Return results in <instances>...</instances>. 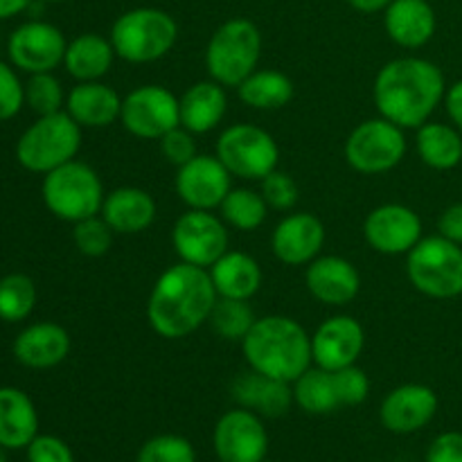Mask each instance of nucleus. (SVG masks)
Returning a JSON list of instances; mask_svg holds the SVG:
<instances>
[{
	"label": "nucleus",
	"instance_id": "f257e3e1",
	"mask_svg": "<svg viewBox=\"0 0 462 462\" xmlns=\"http://www.w3.org/2000/svg\"><path fill=\"white\" fill-rule=\"evenodd\" d=\"M445 95V72L429 59H393L374 77L373 97L379 116L402 129H420L431 120Z\"/></svg>",
	"mask_w": 462,
	"mask_h": 462
},
{
	"label": "nucleus",
	"instance_id": "f03ea898",
	"mask_svg": "<svg viewBox=\"0 0 462 462\" xmlns=\"http://www.w3.org/2000/svg\"><path fill=\"white\" fill-rule=\"evenodd\" d=\"M210 271L179 262L158 275L147 302V320L162 338H185L210 320L217 302Z\"/></svg>",
	"mask_w": 462,
	"mask_h": 462
},
{
	"label": "nucleus",
	"instance_id": "7ed1b4c3",
	"mask_svg": "<svg viewBox=\"0 0 462 462\" xmlns=\"http://www.w3.org/2000/svg\"><path fill=\"white\" fill-rule=\"evenodd\" d=\"M242 352L253 370L293 383L311 368V337L289 316H262L244 337Z\"/></svg>",
	"mask_w": 462,
	"mask_h": 462
},
{
	"label": "nucleus",
	"instance_id": "20e7f679",
	"mask_svg": "<svg viewBox=\"0 0 462 462\" xmlns=\"http://www.w3.org/2000/svg\"><path fill=\"white\" fill-rule=\"evenodd\" d=\"M262 57L260 27L251 18H230L221 23L206 48V70L210 79L226 88H237L257 70Z\"/></svg>",
	"mask_w": 462,
	"mask_h": 462
},
{
	"label": "nucleus",
	"instance_id": "39448f33",
	"mask_svg": "<svg viewBox=\"0 0 462 462\" xmlns=\"http://www.w3.org/2000/svg\"><path fill=\"white\" fill-rule=\"evenodd\" d=\"M113 50L129 63H152L165 57L179 39V23L158 7H135L116 18Z\"/></svg>",
	"mask_w": 462,
	"mask_h": 462
},
{
	"label": "nucleus",
	"instance_id": "423d86ee",
	"mask_svg": "<svg viewBox=\"0 0 462 462\" xmlns=\"http://www.w3.org/2000/svg\"><path fill=\"white\" fill-rule=\"evenodd\" d=\"M43 203L57 219L77 224L102 212L104 185L97 171L79 161H70L48 171L41 185Z\"/></svg>",
	"mask_w": 462,
	"mask_h": 462
},
{
	"label": "nucleus",
	"instance_id": "0eeeda50",
	"mask_svg": "<svg viewBox=\"0 0 462 462\" xmlns=\"http://www.w3.org/2000/svg\"><path fill=\"white\" fill-rule=\"evenodd\" d=\"M81 147V126L66 111L39 116L16 143V161L34 174H48L75 161Z\"/></svg>",
	"mask_w": 462,
	"mask_h": 462
},
{
	"label": "nucleus",
	"instance_id": "6e6552de",
	"mask_svg": "<svg viewBox=\"0 0 462 462\" xmlns=\"http://www.w3.org/2000/svg\"><path fill=\"white\" fill-rule=\"evenodd\" d=\"M406 275L420 293L436 300L462 296V246L442 237H422L406 255Z\"/></svg>",
	"mask_w": 462,
	"mask_h": 462
},
{
	"label": "nucleus",
	"instance_id": "1a4fd4ad",
	"mask_svg": "<svg viewBox=\"0 0 462 462\" xmlns=\"http://www.w3.org/2000/svg\"><path fill=\"white\" fill-rule=\"evenodd\" d=\"M217 158L237 179L262 180L278 170L280 147L266 129L239 122L221 131L217 140Z\"/></svg>",
	"mask_w": 462,
	"mask_h": 462
},
{
	"label": "nucleus",
	"instance_id": "9d476101",
	"mask_svg": "<svg viewBox=\"0 0 462 462\" xmlns=\"http://www.w3.org/2000/svg\"><path fill=\"white\" fill-rule=\"evenodd\" d=\"M406 156L404 129L386 117H373L352 129L346 140V158L359 174H386Z\"/></svg>",
	"mask_w": 462,
	"mask_h": 462
},
{
	"label": "nucleus",
	"instance_id": "9b49d317",
	"mask_svg": "<svg viewBox=\"0 0 462 462\" xmlns=\"http://www.w3.org/2000/svg\"><path fill=\"white\" fill-rule=\"evenodd\" d=\"M120 122L135 138L161 140L180 125L179 97L165 86H140L122 97Z\"/></svg>",
	"mask_w": 462,
	"mask_h": 462
},
{
	"label": "nucleus",
	"instance_id": "f8f14e48",
	"mask_svg": "<svg viewBox=\"0 0 462 462\" xmlns=\"http://www.w3.org/2000/svg\"><path fill=\"white\" fill-rule=\"evenodd\" d=\"M230 237L226 221L212 215V210H192L176 219L171 228V246L180 262L210 269L228 248Z\"/></svg>",
	"mask_w": 462,
	"mask_h": 462
},
{
	"label": "nucleus",
	"instance_id": "ddd939ff",
	"mask_svg": "<svg viewBox=\"0 0 462 462\" xmlns=\"http://www.w3.org/2000/svg\"><path fill=\"white\" fill-rule=\"evenodd\" d=\"M68 41L52 23L30 21L18 25L7 41V54L14 68L36 75L52 72L66 57Z\"/></svg>",
	"mask_w": 462,
	"mask_h": 462
},
{
	"label": "nucleus",
	"instance_id": "4468645a",
	"mask_svg": "<svg viewBox=\"0 0 462 462\" xmlns=\"http://www.w3.org/2000/svg\"><path fill=\"white\" fill-rule=\"evenodd\" d=\"M212 445L221 462H264L269 454V433L260 415L239 406L221 415Z\"/></svg>",
	"mask_w": 462,
	"mask_h": 462
},
{
	"label": "nucleus",
	"instance_id": "2eb2a0df",
	"mask_svg": "<svg viewBox=\"0 0 462 462\" xmlns=\"http://www.w3.org/2000/svg\"><path fill=\"white\" fill-rule=\"evenodd\" d=\"M174 188L180 201L192 210H215L233 189V174L217 156L197 153L179 167Z\"/></svg>",
	"mask_w": 462,
	"mask_h": 462
},
{
	"label": "nucleus",
	"instance_id": "dca6fc26",
	"mask_svg": "<svg viewBox=\"0 0 462 462\" xmlns=\"http://www.w3.org/2000/svg\"><path fill=\"white\" fill-rule=\"evenodd\" d=\"M364 237L373 251L382 255H409L422 239V219L402 203H383L374 208L364 224Z\"/></svg>",
	"mask_w": 462,
	"mask_h": 462
},
{
	"label": "nucleus",
	"instance_id": "f3484780",
	"mask_svg": "<svg viewBox=\"0 0 462 462\" xmlns=\"http://www.w3.org/2000/svg\"><path fill=\"white\" fill-rule=\"evenodd\" d=\"M365 346V332L352 316H332L311 337V356L319 368L341 370L355 365Z\"/></svg>",
	"mask_w": 462,
	"mask_h": 462
},
{
	"label": "nucleus",
	"instance_id": "a211bd4d",
	"mask_svg": "<svg viewBox=\"0 0 462 462\" xmlns=\"http://www.w3.org/2000/svg\"><path fill=\"white\" fill-rule=\"evenodd\" d=\"M325 246V226L311 212L287 215L271 235L273 255L287 266H305L320 255Z\"/></svg>",
	"mask_w": 462,
	"mask_h": 462
},
{
	"label": "nucleus",
	"instance_id": "6ab92c4d",
	"mask_svg": "<svg viewBox=\"0 0 462 462\" xmlns=\"http://www.w3.org/2000/svg\"><path fill=\"white\" fill-rule=\"evenodd\" d=\"M438 413V395L424 383H404L388 393L379 409L382 424L391 433H415Z\"/></svg>",
	"mask_w": 462,
	"mask_h": 462
},
{
	"label": "nucleus",
	"instance_id": "aec40b11",
	"mask_svg": "<svg viewBox=\"0 0 462 462\" xmlns=\"http://www.w3.org/2000/svg\"><path fill=\"white\" fill-rule=\"evenodd\" d=\"M307 289L323 305H350L361 289V275L350 260L338 255H319L307 264Z\"/></svg>",
	"mask_w": 462,
	"mask_h": 462
},
{
	"label": "nucleus",
	"instance_id": "412c9836",
	"mask_svg": "<svg viewBox=\"0 0 462 462\" xmlns=\"http://www.w3.org/2000/svg\"><path fill=\"white\" fill-rule=\"evenodd\" d=\"M70 334L59 323H34L23 329L14 341V356L32 370H48L63 364L70 355Z\"/></svg>",
	"mask_w": 462,
	"mask_h": 462
},
{
	"label": "nucleus",
	"instance_id": "4be33fe9",
	"mask_svg": "<svg viewBox=\"0 0 462 462\" xmlns=\"http://www.w3.org/2000/svg\"><path fill=\"white\" fill-rule=\"evenodd\" d=\"M66 113L81 129H104L120 120L122 97L102 79L77 81L66 97Z\"/></svg>",
	"mask_w": 462,
	"mask_h": 462
},
{
	"label": "nucleus",
	"instance_id": "5701e85b",
	"mask_svg": "<svg viewBox=\"0 0 462 462\" xmlns=\"http://www.w3.org/2000/svg\"><path fill=\"white\" fill-rule=\"evenodd\" d=\"M383 27L400 48H422L436 34V12L427 0H393L383 12Z\"/></svg>",
	"mask_w": 462,
	"mask_h": 462
},
{
	"label": "nucleus",
	"instance_id": "b1692460",
	"mask_svg": "<svg viewBox=\"0 0 462 462\" xmlns=\"http://www.w3.org/2000/svg\"><path fill=\"white\" fill-rule=\"evenodd\" d=\"M156 201L147 189L126 185L106 194L99 215L111 226L113 233L138 235L156 221Z\"/></svg>",
	"mask_w": 462,
	"mask_h": 462
},
{
	"label": "nucleus",
	"instance_id": "393cba45",
	"mask_svg": "<svg viewBox=\"0 0 462 462\" xmlns=\"http://www.w3.org/2000/svg\"><path fill=\"white\" fill-rule=\"evenodd\" d=\"M179 111L180 126L192 131L194 135L210 134L221 125L226 111H228L226 86L217 84L215 79L197 81L180 95Z\"/></svg>",
	"mask_w": 462,
	"mask_h": 462
},
{
	"label": "nucleus",
	"instance_id": "a878e982",
	"mask_svg": "<svg viewBox=\"0 0 462 462\" xmlns=\"http://www.w3.org/2000/svg\"><path fill=\"white\" fill-rule=\"evenodd\" d=\"M233 397L242 409L264 415V418H280L291 406L293 388H289L287 382H280L251 368L233 382Z\"/></svg>",
	"mask_w": 462,
	"mask_h": 462
},
{
	"label": "nucleus",
	"instance_id": "bb28decb",
	"mask_svg": "<svg viewBox=\"0 0 462 462\" xmlns=\"http://www.w3.org/2000/svg\"><path fill=\"white\" fill-rule=\"evenodd\" d=\"M39 436V413L21 388H0V445L5 449H27Z\"/></svg>",
	"mask_w": 462,
	"mask_h": 462
},
{
	"label": "nucleus",
	"instance_id": "cd10ccee",
	"mask_svg": "<svg viewBox=\"0 0 462 462\" xmlns=\"http://www.w3.org/2000/svg\"><path fill=\"white\" fill-rule=\"evenodd\" d=\"M208 271L219 298L251 300L262 287V269L248 253L226 251Z\"/></svg>",
	"mask_w": 462,
	"mask_h": 462
},
{
	"label": "nucleus",
	"instance_id": "c85d7f7f",
	"mask_svg": "<svg viewBox=\"0 0 462 462\" xmlns=\"http://www.w3.org/2000/svg\"><path fill=\"white\" fill-rule=\"evenodd\" d=\"M116 57L117 54L113 50L111 39L95 34V32H86L68 43L63 68L77 81H99L104 75H108Z\"/></svg>",
	"mask_w": 462,
	"mask_h": 462
},
{
	"label": "nucleus",
	"instance_id": "c756f323",
	"mask_svg": "<svg viewBox=\"0 0 462 462\" xmlns=\"http://www.w3.org/2000/svg\"><path fill=\"white\" fill-rule=\"evenodd\" d=\"M420 161L438 171H449L462 162V134L445 122H424L415 135Z\"/></svg>",
	"mask_w": 462,
	"mask_h": 462
},
{
	"label": "nucleus",
	"instance_id": "7c9ffc66",
	"mask_svg": "<svg viewBox=\"0 0 462 462\" xmlns=\"http://www.w3.org/2000/svg\"><path fill=\"white\" fill-rule=\"evenodd\" d=\"M237 95L246 106L257 111H275L293 99V81L284 72L266 68L248 75L237 86Z\"/></svg>",
	"mask_w": 462,
	"mask_h": 462
},
{
	"label": "nucleus",
	"instance_id": "2f4dec72",
	"mask_svg": "<svg viewBox=\"0 0 462 462\" xmlns=\"http://www.w3.org/2000/svg\"><path fill=\"white\" fill-rule=\"evenodd\" d=\"M293 402L311 415H328L341 406L334 374L323 368H310L293 382Z\"/></svg>",
	"mask_w": 462,
	"mask_h": 462
},
{
	"label": "nucleus",
	"instance_id": "473e14b6",
	"mask_svg": "<svg viewBox=\"0 0 462 462\" xmlns=\"http://www.w3.org/2000/svg\"><path fill=\"white\" fill-rule=\"evenodd\" d=\"M219 210L226 226H233L235 230H242V233H251L266 221L269 203L264 201L262 192H253L248 188H233L221 201Z\"/></svg>",
	"mask_w": 462,
	"mask_h": 462
},
{
	"label": "nucleus",
	"instance_id": "72a5a7b5",
	"mask_svg": "<svg viewBox=\"0 0 462 462\" xmlns=\"http://www.w3.org/2000/svg\"><path fill=\"white\" fill-rule=\"evenodd\" d=\"M36 287L25 273H9L0 278V320L21 323L34 311Z\"/></svg>",
	"mask_w": 462,
	"mask_h": 462
},
{
	"label": "nucleus",
	"instance_id": "f704fd0d",
	"mask_svg": "<svg viewBox=\"0 0 462 462\" xmlns=\"http://www.w3.org/2000/svg\"><path fill=\"white\" fill-rule=\"evenodd\" d=\"M255 314H253L248 300H235V298H217L215 310H212L210 320L217 334L224 341H244L248 332H251L253 323H255Z\"/></svg>",
	"mask_w": 462,
	"mask_h": 462
},
{
	"label": "nucleus",
	"instance_id": "c9c22d12",
	"mask_svg": "<svg viewBox=\"0 0 462 462\" xmlns=\"http://www.w3.org/2000/svg\"><path fill=\"white\" fill-rule=\"evenodd\" d=\"M63 86L52 72H36L30 75L25 84V104L36 113V116H52V113L63 111L66 106Z\"/></svg>",
	"mask_w": 462,
	"mask_h": 462
},
{
	"label": "nucleus",
	"instance_id": "e433bc0d",
	"mask_svg": "<svg viewBox=\"0 0 462 462\" xmlns=\"http://www.w3.org/2000/svg\"><path fill=\"white\" fill-rule=\"evenodd\" d=\"M135 462H197V451L188 438L165 433L144 442Z\"/></svg>",
	"mask_w": 462,
	"mask_h": 462
},
{
	"label": "nucleus",
	"instance_id": "4c0bfd02",
	"mask_svg": "<svg viewBox=\"0 0 462 462\" xmlns=\"http://www.w3.org/2000/svg\"><path fill=\"white\" fill-rule=\"evenodd\" d=\"M72 242H75L77 251L86 257H102L106 255L108 248L113 244V230L111 226L104 221L102 215L88 217L77 224H72Z\"/></svg>",
	"mask_w": 462,
	"mask_h": 462
},
{
	"label": "nucleus",
	"instance_id": "58836bf2",
	"mask_svg": "<svg viewBox=\"0 0 462 462\" xmlns=\"http://www.w3.org/2000/svg\"><path fill=\"white\" fill-rule=\"evenodd\" d=\"M334 386L341 406H359L370 395V379L361 368L347 365V368L334 370Z\"/></svg>",
	"mask_w": 462,
	"mask_h": 462
},
{
	"label": "nucleus",
	"instance_id": "ea45409f",
	"mask_svg": "<svg viewBox=\"0 0 462 462\" xmlns=\"http://www.w3.org/2000/svg\"><path fill=\"white\" fill-rule=\"evenodd\" d=\"M298 183L287 174V171H271L262 179V197L273 210H291L298 203Z\"/></svg>",
	"mask_w": 462,
	"mask_h": 462
},
{
	"label": "nucleus",
	"instance_id": "a19ab883",
	"mask_svg": "<svg viewBox=\"0 0 462 462\" xmlns=\"http://www.w3.org/2000/svg\"><path fill=\"white\" fill-rule=\"evenodd\" d=\"M161 152L167 158V162H171L179 170L197 156V135L185 126H174L161 138Z\"/></svg>",
	"mask_w": 462,
	"mask_h": 462
},
{
	"label": "nucleus",
	"instance_id": "79ce46f5",
	"mask_svg": "<svg viewBox=\"0 0 462 462\" xmlns=\"http://www.w3.org/2000/svg\"><path fill=\"white\" fill-rule=\"evenodd\" d=\"M25 104V86L18 79L16 70L0 61V122L18 116Z\"/></svg>",
	"mask_w": 462,
	"mask_h": 462
},
{
	"label": "nucleus",
	"instance_id": "37998d69",
	"mask_svg": "<svg viewBox=\"0 0 462 462\" xmlns=\"http://www.w3.org/2000/svg\"><path fill=\"white\" fill-rule=\"evenodd\" d=\"M27 460L30 462H75L72 451L61 438L36 436L27 445Z\"/></svg>",
	"mask_w": 462,
	"mask_h": 462
},
{
	"label": "nucleus",
	"instance_id": "c03bdc74",
	"mask_svg": "<svg viewBox=\"0 0 462 462\" xmlns=\"http://www.w3.org/2000/svg\"><path fill=\"white\" fill-rule=\"evenodd\" d=\"M427 462H462V433H440V436L429 445Z\"/></svg>",
	"mask_w": 462,
	"mask_h": 462
},
{
	"label": "nucleus",
	"instance_id": "a18cd8bd",
	"mask_svg": "<svg viewBox=\"0 0 462 462\" xmlns=\"http://www.w3.org/2000/svg\"><path fill=\"white\" fill-rule=\"evenodd\" d=\"M438 230H440L442 237L462 246V201L454 203V206L442 212L440 219H438Z\"/></svg>",
	"mask_w": 462,
	"mask_h": 462
},
{
	"label": "nucleus",
	"instance_id": "49530a36",
	"mask_svg": "<svg viewBox=\"0 0 462 462\" xmlns=\"http://www.w3.org/2000/svg\"><path fill=\"white\" fill-rule=\"evenodd\" d=\"M445 108H447V113H449V117H451V122H454L456 129L462 134V79L456 81V84H451L449 88H447Z\"/></svg>",
	"mask_w": 462,
	"mask_h": 462
},
{
	"label": "nucleus",
	"instance_id": "de8ad7c7",
	"mask_svg": "<svg viewBox=\"0 0 462 462\" xmlns=\"http://www.w3.org/2000/svg\"><path fill=\"white\" fill-rule=\"evenodd\" d=\"M393 0H347L352 9L361 14H377V12H386V7L391 5Z\"/></svg>",
	"mask_w": 462,
	"mask_h": 462
},
{
	"label": "nucleus",
	"instance_id": "09e8293b",
	"mask_svg": "<svg viewBox=\"0 0 462 462\" xmlns=\"http://www.w3.org/2000/svg\"><path fill=\"white\" fill-rule=\"evenodd\" d=\"M30 3L32 0H0V21L18 16V14L30 7Z\"/></svg>",
	"mask_w": 462,
	"mask_h": 462
},
{
	"label": "nucleus",
	"instance_id": "8fccbe9b",
	"mask_svg": "<svg viewBox=\"0 0 462 462\" xmlns=\"http://www.w3.org/2000/svg\"><path fill=\"white\" fill-rule=\"evenodd\" d=\"M0 462H7V454H5V447L0 445Z\"/></svg>",
	"mask_w": 462,
	"mask_h": 462
},
{
	"label": "nucleus",
	"instance_id": "3c124183",
	"mask_svg": "<svg viewBox=\"0 0 462 462\" xmlns=\"http://www.w3.org/2000/svg\"><path fill=\"white\" fill-rule=\"evenodd\" d=\"M48 3H63V0H48Z\"/></svg>",
	"mask_w": 462,
	"mask_h": 462
}]
</instances>
